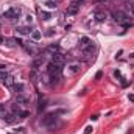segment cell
Instances as JSON below:
<instances>
[{
	"mask_svg": "<svg viewBox=\"0 0 134 134\" xmlns=\"http://www.w3.org/2000/svg\"><path fill=\"white\" fill-rule=\"evenodd\" d=\"M47 52H50L52 55H55V53L59 52V47H58L56 44H55V45H48V47H47Z\"/></svg>",
	"mask_w": 134,
	"mask_h": 134,
	"instance_id": "cell-12",
	"label": "cell"
},
{
	"mask_svg": "<svg viewBox=\"0 0 134 134\" xmlns=\"http://www.w3.org/2000/svg\"><path fill=\"white\" fill-rule=\"evenodd\" d=\"M69 70H70L72 73H76V72L80 70V66H78V64H72V66H69Z\"/></svg>",
	"mask_w": 134,
	"mask_h": 134,
	"instance_id": "cell-19",
	"label": "cell"
},
{
	"mask_svg": "<svg viewBox=\"0 0 134 134\" xmlns=\"http://www.w3.org/2000/svg\"><path fill=\"white\" fill-rule=\"evenodd\" d=\"M101 75H103V72H97V75H95V80H100Z\"/></svg>",
	"mask_w": 134,
	"mask_h": 134,
	"instance_id": "cell-24",
	"label": "cell"
},
{
	"mask_svg": "<svg viewBox=\"0 0 134 134\" xmlns=\"http://www.w3.org/2000/svg\"><path fill=\"white\" fill-rule=\"evenodd\" d=\"M6 76H8V75H6V72H5V70H0V81H3Z\"/></svg>",
	"mask_w": 134,
	"mask_h": 134,
	"instance_id": "cell-21",
	"label": "cell"
},
{
	"mask_svg": "<svg viewBox=\"0 0 134 134\" xmlns=\"http://www.w3.org/2000/svg\"><path fill=\"white\" fill-rule=\"evenodd\" d=\"M91 45H94V44H92V41H91L87 36H83V37L80 39V48H81V50H86V48H89Z\"/></svg>",
	"mask_w": 134,
	"mask_h": 134,
	"instance_id": "cell-6",
	"label": "cell"
},
{
	"mask_svg": "<svg viewBox=\"0 0 134 134\" xmlns=\"http://www.w3.org/2000/svg\"><path fill=\"white\" fill-rule=\"evenodd\" d=\"M52 63H56V64H63V63H64V55H61L59 52H58V53H55V55L52 56Z\"/></svg>",
	"mask_w": 134,
	"mask_h": 134,
	"instance_id": "cell-7",
	"label": "cell"
},
{
	"mask_svg": "<svg viewBox=\"0 0 134 134\" xmlns=\"http://www.w3.org/2000/svg\"><path fill=\"white\" fill-rule=\"evenodd\" d=\"M92 130H94L92 126H87V128L84 130V133H86V134H91V133H92Z\"/></svg>",
	"mask_w": 134,
	"mask_h": 134,
	"instance_id": "cell-23",
	"label": "cell"
},
{
	"mask_svg": "<svg viewBox=\"0 0 134 134\" xmlns=\"http://www.w3.org/2000/svg\"><path fill=\"white\" fill-rule=\"evenodd\" d=\"M78 11H80V6H78L75 2H72V3L67 6L66 14H69V16H75V14H78Z\"/></svg>",
	"mask_w": 134,
	"mask_h": 134,
	"instance_id": "cell-5",
	"label": "cell"
},
{
	"mask_svg": "<svg viewBox=\"0 0 134 134\" xmlns=\"http://www.w3.org/2000/svg\"><path fill=\"white\" fill-rule=\"evenodd\" d=\"M27 20H28V22H30V24H31V22H33V17H31V16H30V14H28V16H27Z\"/></svg>",
	"mask_w": 134,
	"mask_h": 134,
	"instance_id": "cell-27",
	"label": "cell"
},
{
	"mask_svg": "<svg viewBox=\"0 0 134 134\" xmlns=\"http://www.w3.org/2000/svg\"><path fill=\"white\" fill-rule=\"evenodd\" d=\"M41 17H42V20H48L52 16H50V13H47V11H41Z\"/></svg>",
	"mask_w": 134,
	"mask_h": 134,
	"instance_id": "cell-17",
	"label": "cell"
},
{
	"mask_svg": "<svg viewBox=\"0 0 134 134\" xmlns=\"http://www.w3.org/2000/svg\"><path fill=\"white\" fill-rule=\"evenodd\" d=\"M45 5H47V8H50V9H53V8H56L58 5H56V2H53V0H47L45 2Z\"/></svg>",
	"mask_w": 134,
	"mask_h": 134,
	"instance_id": "cell-16",
	"label": "cell"
},
{
	"mask_svg": "<svg viewBox=\"0 0 134 134\" xmlns=\"http://www.w3.org/2000/svg\"><path fill=\"white\" fill-rule=\"evenodd\" d=\"M5 69H6V66H5V64H0V70H5Z\"/></svg>",
	"mask_w": 134,
	"mask_h": 134,
	"instance_id": "cell-29",
	"label": "cell"
},
{
	"mask_svg": "<svg viewBox=\"0 0 134 134\" xmlns=\"http://www.w3.org/2000/svg\"><path fill=\"white\" fill-rule=\"evenodd\" d=\"M16 101H17L19 104H24V103H27V101H28V98H27V97H24V95L20 94V95H16Z\"/></svg>",
	"mask_w": 134,
	"mask_h": 134,
	"instance_id": "cell-14",
	"label": "cell"
},
{
	"mask_svg": "<svg viewBox=\"0 0 134 134\" xmlns=\"http://www.w3.org/2000/svg\"><path fill=\"white\" fill-rule=\"evenodd\" d=\"M112 17L117 24H122V25H131V20L130 17L123 13V11H112Z\"/></svg>",
	"mask_w": 134,
	"mask_h": 134,
	"instance_id": "cell-1",
	"label": "cell"
},
{
	"mask_svg": "<svg viewBox=\"0 0 134 134\" xmlns=\"http://www.w3.org/2000/svg\"><path fill=\"white\" fill-rule=\"evenodd\" d=\"M98 2H106V0H98Z\"/></svg>",
	"mask_w": 134,
	"mask_h": 134,
	"instance_id": "cell-32",
	"label": "cell"
},
{
	"mask_svg": "<svg viewBox=\"0 0 134 134\" xmlns=\"http://www.w3.org/2000/svg\"><path fill=\"white\" fill-rule=\"evenodd\" d=\"M56 122V115L55 114H47L42 120H41V123L44 125V126H50V125H53Z\"/></svg>",
	"mask_w": 134,
	"mask_h": 134,
	"instance_id": "cell-4",
	"label": "cell"
},
{
	"mask_svg": "<svg viewBox=\"0 0 134 134\" xmlns=\"http://www.w3.org/2000/svg\"><path fill=\"white\" fill-rule=\"evenodd\" d=\"M14 91H16V95H20L24 92V84H14Z\"/></svg>",
	"mask_w": 134,
	"mask_h": 134,
	"instance_id": "cell-13",
	"label": "cell"
},
{
	"mask_svg": "<svg viewBox=\"0 0 134 134\" xmlns=\"http://www.w3.org/2000/svg\"><path fill=\"white\" fill-rule=\"evenodd\" d=\"M45 34H47V36H53V30L50 28V30H48V31H47V33H45Z\"/></svg>",
	"mask_w": 134,
	"mask_h": 134,
	"instance_id": "cell-26",
	"label": "cell"
},
{
	"mask_svg": "<svg viewBox=\"0 0 134 134\" xmlns=\"http://www.w3.org/2000/svg\"><path fill=\"white\" fill-rule=\"evenodd\" d=\"M20 8L19 6H13V8H9L8 11H5V14H3V17H6V19H9V20H16V19H19L20 17Z\"/></svg>",
	"mask_w": 134,
	"mask_h": 134,
	"instance_id": "cell-2",
	"label": "cell"
},
{
	"mask_svg": "<svg viewBox=\"0 0 134 134\" xmlns=\"http://www.w3.org/2000/svg\"><path fill=\"white\" fill-rule=\"evenodd\" d=\"M3 84H5L6 87H13V86H14V78H13L11 75H8V76L3 80Z\"/></svg>",
	"mask_w": 134,
	"mask_h": 134,
	"instance_id": "cell-10",
	"label": "cell"
},
{
	"mask_svg": "<svg viewBox=\"0 0 134 134\" xmlns=\"http://www.w3.org/2000/svg\"><path fill=\"white\" fill-rule=\"evenodd\" d=\"M94 16H95V20H97V22H104V20H106V17H108V16H106V13H103V11H97Z\"/></svg>",
	"mask_w": 134,
	"mask_h": 134,
	"instance_id": "cell-9",
	"label": "cell"
},
{
	"mask_svg": "<svg viewBox=\"0 0 134 134\" xmlns=\"http://www.w3.org/2000/svg\"><path fill=\"white\" fill-rule=\"evenodd\" d=\"M3 109H5V106H3V104H0V112H2Z\"/></svg>",
	"mask_w": 134,
	"mask_h": 134,
	"instance_id": "cell-31",
	"label": "cell"
},
{
	"mask_svg": "<svg viewBox=\"0 0 134 134\" xmlns=\"http://www.w3.org/2000/svg\"><path fill=\"white\" fill-rule=\"evenodd\" d=\"M16 117H17L16 114H3V115H2V119H3L5 123H13V122L16 120Z\"/></svg>",
	"mask_w": 134,
	"mask_h": 134,
	"instance_id": "cell-8",
	"label": "cell"
},
{
	"mask_svg": "<svg viewBox=\"0 0 134 134\" xmlns=\"http://www.w3.org/2000/svg\"><path fill=\"white\" fill-rule=\"evenodd\" d=\"M41 36H42V34H41V31H37V30L31 31V37H33L34 41H39V39H41Z\"/></svg>",
	"mask_w": 134,
	"mask_h": 134,
	"instance_id": "cell-15",
	"label": "cell"
},
{
	"mask_svg": "<svg viewBox=\"0 0 134 134\" xmlns=\"http://www.w3.org/2000/svg\"><path fill=\"white\" fill-rule=\"evenodd\" d=\"M42 63H44V58H37V59L33 63V67L34 69H39V66H41Z\"/></svg>",
	"mask_w": 134,
	"mask_h": 134,
	"instance_id": "cell-18",
	"label": "cell"
},
{
	"mask_svg": "<svg viewBox=\"0 0 134 134\" xmlns=\"http://www.w3.org/2000/svg\"><path fill=\"white\" fill-rule=\"evenodd\" d=\"M6 44H8L9 47H14V39H8V41H6Z\"/></svg>",
	"mask_w": 134,
	"mask_h": 134,
	"instance_id": "cell-22",
	"label": "cell"
},
{
	"mask_svg": "<svg viewBox=\"0 0 134 134\" xmlns=\"http://www.w3.org/2000/svg\"><path fill=\"white\" fill-rule=\"evenodd\" d=\"M61 70H63V64H56V63H50L47 67V72L50 75H59Z\"/></svg>",
	"mask_w": 134,
	"mask_h": 134,
	"instance_id": "cell-3",
	"label": "cell"
},
{
	"mask_svg": "<svg viewBox=\"0 0 134 134\" xmlns=\"http://www.w3.org/2000/svg\"><path fill=\"white\" fill-rule=\"evenodd\" d=\"M130 9H131V13L134 14V2L133 3H130Z\"/></svg>",
	"mask_w": 134,
	"mask_h": 134,
	"instance_id": "cell-25",
	"label": "cell"
},
{
	"mask_svg": "<svg viewBox=\"0 0 134 134\" xmlns=\"http://www.w3.org/2000/svg\"><path fill=\"white\" fill-rule=\"evenodd\" d=\"M44 108H45V100H39V106H37V111L41 112V111H42Z\"/></svg>",
	"mask_w": 134,
	"mask_h": 134,
	"instance_id": "cell-20",
	"label": "cell"
},
{
	"mask_svg": "<svg viewBox=\"0 0 134 134\" xmlns=\"http://www.w3.org/2000/svg\"><path fill=\"white\" fill-rule=\"evenodd\" d=\"M16 31L19 34H30L31 33V28H28V27H17Z\"/></svg>",
	"mask_w": 134,
	"mask_h": 134,
	"instance_id": "cell-11",
	"label": "cell"
},
{
	"mask_svg": "<svg viewBox=\"0 0 134 134\" xmlns=\"http://www.w3.org/2000/svg\"><path fill=\"white\" fill-rule=\"evenodd\" d=\"M3 42H5V37H3V36L0 34V44H3Z\"/></svg>",
	"mask_w": 134,
	"mask_h": 134,
	"instance_id": "cell-28",
	"label": "cell"
},
{
	"mask_svg": "<svg viewBox=\"0 0 134 134\" xmlns=\"http://www.w3.org/2000/svg\"><path fill=\"white\" fill-rule=\"evenodd\" d=\"M128 98H130L131 101H134V95H128Z\"/></svg>",
	"mask_w": 134,
	"mask_h": 134,
	"instance_id": "cell-30",
	"label": "cell"
}]
</instances>
